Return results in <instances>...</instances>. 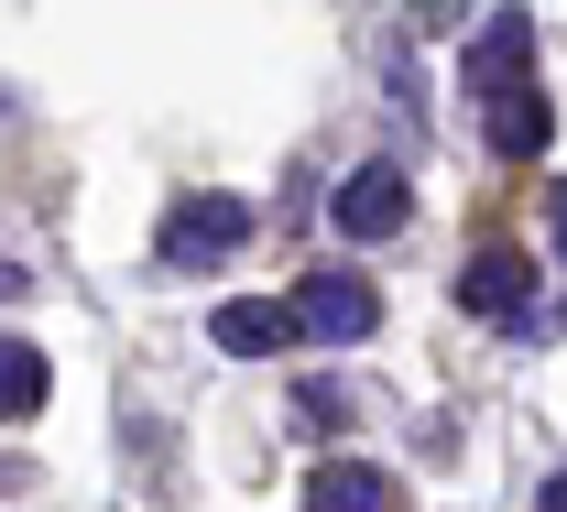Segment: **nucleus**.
I'll return each mask as SVG.
<instances>
[{"label": "nucleus", "instance_id": "nucleus-1", "mask_svg": "<svg viewBox=\"0 0 567 512\" xmlns=\"http://www.w3.org/2000/svg\"><path fill=\"white\" fill-rule=\"evenodd\" d=\"M458 305L492 316L502 338H535V251H513V240L470 251V262H458Z\"/></svg>", "mask_w": 567, "mask_h": 512}, {"label": "nucleus", "instance_id": "nucleus-2", "mask_svg": "<svg viewBox=\"0 0 567 512\" xmlns=\"http://www.w3.org/2000/svg\"><path fill=\"white\" fill-rule=\"evenodd\" d=\"M240 240H251V208L208 186V197H186V208L164 219V262H175V273H208V262H229Z\"/></svg>", "mask_w": 567, "mask_h": 512}, {"label": "nucleus", "instance_id": "nucleus-3", "mask_svg": "<svg viewBox=\"0 0 567 512\" xmlns=\"http://www.w3.org/2000/svg\"><path fill=\"white\" fill-rule=\"evenodd\" d=\"M295 327H306V338H328V349H350V338L382 327V305H371L360 273H306V284H295Z\"/></svg>", "mask_w": 567, "mask_h": 512}, {"label": "nucleus", "instance_id": "nucleus-4", "mask_svg": "<svg viewBox=\"0 0 567 512\" xmlns=\"http://www.w3.org/2000/svg\"><path fill=\"white\" fill-rule=\"evenodd\" d=\"M328 219H339V240H393V229L415 219V186H404L393 164H360L350 186L328 197Z\"/></svg>", "mask_w": 567, "mask_h": 512}, {"label": "nucleus", "instance_id": "nucleus-5", "mask_svg": "<svg viewBox=\"0 0 567 512\" xmlns=\"http://www.w3.org/2000/svg\"><path fill=\"white\" fill-rule=\"evenodd\" d=\"M524 55H535V11H492V22L458 44V76H470L481 98H502V87H535V76H524Z\"/></svg>", "mask_w": 567, "mask_h": 512}, {"label": "nucleus", "instance_id": "nucleus-6", "mask_svg": "<svg viewBox=\"0 0 567 512\" xmlns=\"http://www.w3.org/2000/svg\"><path fill=\"white\" fill-rule=\"evenodd\" d=\"M208 338L229 349V361H274L284 338H306V327H295V305H284V294H229V305L208 316Z\"/></svg>", "mask_w": 567, "mask_h": 512}, {"label": "nucleus", "instance_id": "nucleus-7", "mask_svg": "<svg viewBox=\"0 0 567 512\" xmlns=\"http://www.w3.org/2000/svg\"><path fill=\"white\" fill-rule=\"evenodd\" d=\"M481 143H492L502 164H535V153L557 143V109H546V87H502V98H481Z\"/></svg>", "mask_w": 567, "mask_h": 512}, {"label": "nucleus", "instance_id": "nucleus-8", "mask_svg": "<svg viewBox=\"0 0 567 512\" xmlns=\"http://www.w3.org/2000/svg\"><path fill=\"white\" fill-rule=\"evenodd\" d=\"M306 512H404V491H393V469H371V458H317V469H306Z\"/></svg>", "mask_w": 567, "mask_h": 512}, {"label": "nucleus", "instance_id": "nucleus-9", "mask_svg": "<svg viewBox=\"0 0 567 512\" xmlns=\"http://www.w3.org/2000/svg\"><path fill=\"white\" fill-rule=\"evenodd\" d=\"M44 393H55V361H44L33 338H11V349H0V404H11V426H33Z\"/></svg>", "mask_w": 567, "mask_h": 512}, {"label": "nucleus", "instance_id": "nucleus-10", "mask_svg": "<svg viewBox=\"0 0 567 512\" xmlns=\"http://www.w3.org/2000/svg\"><path fill=\"white\" fill-rule=\"evenodd\" d=\"M535 512H567V469H557V480H546V491H535Z\"/></svg>", "mask_w": 567, "mask_h": 512}, {"label": "nucleus", "instance_id": "nucleus-11", "mask_svg": "<svg viewBox=\"0 0 567 512\" xmlns=\"http://www.w3.org/2000/svg\"><path fill=\"white\" fill-rule=\"evenodd\" d=\"M546 208H557V251H567V175H557V186H546Z\"/></svg>", "mask_w": 567, "mask_h": 512}]
</instances>
